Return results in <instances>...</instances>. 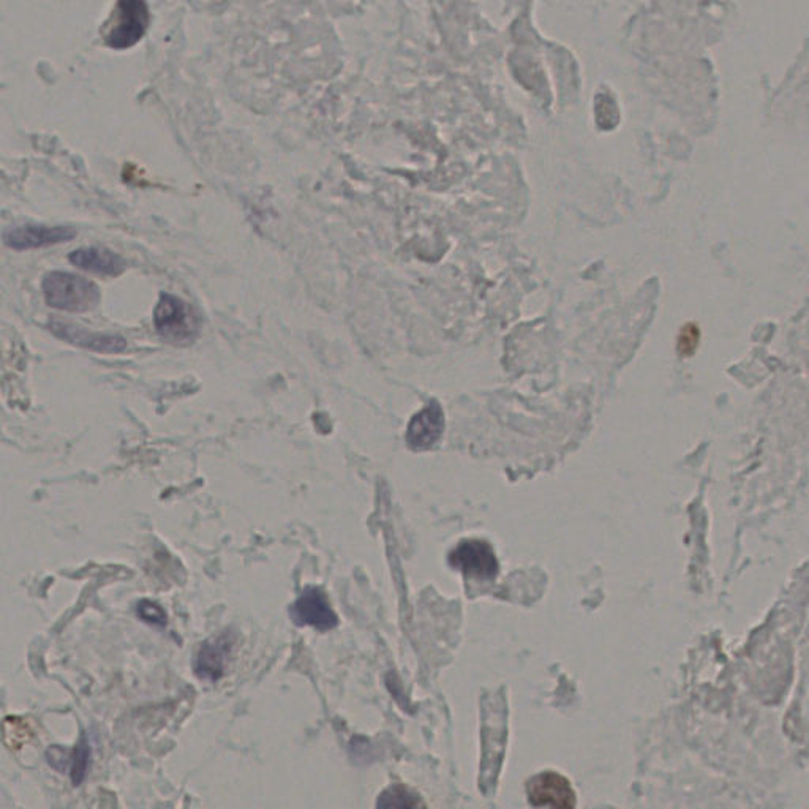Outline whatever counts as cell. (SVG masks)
Masks as SVG:
<instances>
[{"instance_id": "obj_11", "label": "cell", "mask_w": 809, "mask_h": 809, "mask_svg": "<svg viewBox=\"0 0 809 809\" xmlns=\"http://www.w3.org/2000/svg\"><path fill=\"white\" fill-rule=\"evenodd\" d=\"M70 262L76 268L84 269L94 274L118 277L125 271V260L111 250L100 247L78 249L70 253Z\"/></svg>"}, {"instance_id": "obj_8", "label": "cell", "mask_w": 809, "mask_h": 809, "mask_svg": "<svg viewBox=\"0 0 809 809\" xmlns=\"http://www.w3.org/2000/svg\"><path fill=\"white\" fill-rule=\"evenodd\" d=\"M291 618L300 626H311L319 631H328L337 624V615L330 609L329 601L323 590L317 586L305 588L298 601L291 605Z\"/></svg>"}, {"instance_id": "obj_6", "label": "cell", "mask_w": 809, "mask_h": 809, "mask_svg": "<svg viewBox=\"0 0 809 809\" xmlns=\"http://www.w3.org/2000/svg\"><path fill=\"white\" fill-rule=\"evenodd\" d=\"M50 329L57 338L78 348L90 349L105 355L122 353L127 348V340L124 337L100 334L59 319H51Z\"/></svg>"}, {"instance_id": "obj_10", "label": "cell", "mask_w": 809, "mask_h": 809, "mask_svg": "<svg viewBox=\"0 0 809 809\" xmlns=\"http://www.w3.org/2000/svg\"><path fill=\"white\" fill-rule=\"evenodd\" d=\"M233 650V635L228 633L217 635L215 639L205 642L196 656L195 671L200 679L218 680L224 675L226 661Z\"/></svg>"}, {"instance_id": "obj_13", "label": "cell", "mask_w": 809, "mask_h": 809, "mask_svg": "<svg viewBox=\"0 0 809 809\" xmlns=\"http://www.w3.org/2000/svg\"><path fill=\"white\" fill-rule=\"evenodd\" d=\"M699 340H700V330L698 326L694 323L686 324L685 328L680 330L679 345H677L680 355L683 357L694 355L699 347Z\"/></svg>"}, {"instance_id": "obj_7", "label": "cell", "mask_w": 809, "mask_h": 809, "mask_svg": "<svg viewBox=\"0 0 809 809\" xmlns=\"http://www.w3.org/2000/svg\"><path fill=\"white\" fill-rule=\"evenodd\" d=\"M76 231L70 226L23 224L4 233V243L14 250L40 249L75 239Z\"/></svg>"}, {"instance_id": "obj_14", "label": "cell", "mask_w": 809, "mask_h": 809, "mask_svg": "<svg viewBox=\"0 0 809 809\" xmlns=\"http://www.w3.org/2000/svg\"><path fill=\"white\" fill-rule=\"evenodd\" d=\"M138 616L143 622L156 626H165L167 624V614L160 605L152 603V601H141L138 604Z\"/></svg>"}, {"instance_id": "obj_9", "label": "cell", "mask_w": 809, "mask_h": 809, "mask_svg": "<svg viewBox=\"0 0 809 809\" xmlns=\"http://www.w3.org/2000/svg\"><path fill=\"white\" fill-rule=\"evenodd\" d=\"M443 430H444V416L442 406L436 402H432L427 408L411 417L406 432V442L410 448L416 451L429 449L440 440Z\"/></svg>"}, {"instance_id": "obj_3", "label": "cell", "mask_w": 809, "mask_h": 809, "mask_svg": "<svg viewBox=\"0 0 809 809\" xmlns=\"http://www.w3.org/2000/svg\"><path fill=\"white\" fill-rule=\"evenodd\" d=\"M154 323L157 332L169 342L190 340L198 330L194 309L171 294H162L154 311Z\"/></svg>"}, {"instance_id": "obj_2", "label": "cell", "mask_w": 809, "mask_h": 809, "mask_svg": "<svg viewBox=\"0 0 809 809\" xmlns=\"http://www.w3.org/2000/svg\"><path fill=\"white\" fill-rule=\"evenodd\" d=\"M149 25V8L144 0H118L111 18L106 21L103 37L112 50H127L137 44Z\"/></svg>"}, {"instance_id": "obj_12", "label": "cell", "mask_w": 809, "mask_h": 809, "mask_svg": "<svg viewBox=\"0 0 809 809\" xmlns=\"http://www.w3.org/2000/svg\"><path fill=\"white\" fill-rule=\"evenodd\" d=\"M423 802L402 785H394L380 797L378 808H417Z\"/></svg>"}, {"instance_id": "obj_4", "label": "cell", "mask_w": 809, "mask_h": 809, "mask_svg": "<svg viewBox=\"0 0 809 809\" xmlns=\"http://www.w3.org/2000/svg\"><path fill=\"white\" fill-rule=\"evenodd\" d=\"M449 565L468 577L480 580L495 579L500 569L492 546L481 539L462 541L449 554Z\"/></svg>"}, {"instance_id": "obj_5", "label": "cell", "mask_w": 809, "mask_h": 809, "mask_svg": "<svg viewBox=\"0 0 809 809\" xmlns=\"http://www.w3.org/2000/svg\"><path fill=\"white\" fill-rule=\"evenodd\" d=\"M527 795L533 806H554L569 809L576 806V792L563 775L544 772L536 775L527 785Z\"/></svg>"}, {"instance_id": "obj_1", "label": "cell", "mask_w": 809, "mask_h": 809, "mask_svg": "<svg viewBox=\"0 0 809 809\" xmlns=\"http://www.w3.org/2000/svg\"><path fill=\"white\" fill-rule=\"evenodd\" d=\"M43 296L46 304L57 310L89 311L100 304V288L81 275L54 271L43 277Z\"/></svg>"}]
</instances>
